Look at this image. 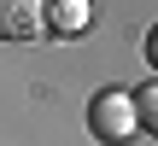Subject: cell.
Masks as SVG:
<instances>
[{
    "instance_id": "obj_1",
    "label": "cell",
    "mask_w": 158,
    "mask_h": 146,
    "mask_svg": "<svg viewBox=\"0 0 158 146\" xmlns=\"http://www.w3.org/2000/svg\"><path fill=\"white\" fill-rule=\"evenodd\" d=\"M88 129H94L106 146H123L135 129H141V123H135L129 94H123V88H100V94H94V105H88Z\"/></svg>"
},
{
    "instance_id": "obj_2",
    "label": "cell",
    "mask_w": 158,
    "mask_h": 146,
    "mask_svg": "<svg viewBox=\"0 0 158 146\" xmlns=\"http://www.w3.org/2000/svg\"><path fill=\"white\" fill-rule=\"evenodd\" d=\"M47 23V0H0V41H29Z\"/></svg>"
},
{
    "instance_id": "obj_3",
    "label": "cell",
    "mask_w": 158,
    "mask_h": 146,
    "mask_svg": "<svg viewBox=\"0 0 158 146\" xmlns=\"http://www.w3.org/2000/svg\"><path fill=\"white\" fill-rule=\"evenodd\" d=\"M47 18H53V29L76 35V29H88V18H94V0H47Z\"/></svg>"
},
{
    "instance_id": "obj_4",
    "label": "cell",
    "mask_w": 158,
    "mask_h": 146,
    "mask_svg": "<svg viewBox=\"0 0 158 146\" xmlns=\"http://www.w3.org/2000/svg\"><path fill=\"white\" fill-rule=\"evenodd\" d=\"M129 105H135V123H141V129H152V123H158V88H141Z\"/></svg>"
}]
</instances>
